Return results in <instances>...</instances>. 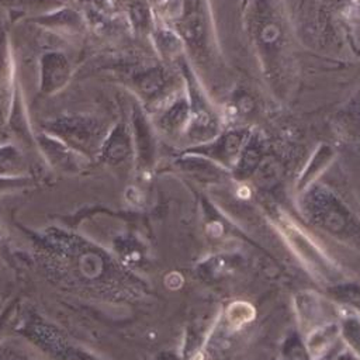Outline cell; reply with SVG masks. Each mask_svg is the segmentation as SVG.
<instances>
[{"instance_id":"obj_1","label":"cell","mask_w":360,"mask_h":360,"mask_svg":"<svg viewBox=\"0 0 360 360\" xmlns=\"http://www.w3.org/2000/svg\"><path fill=\"white\" fill-rule=\"evenodd\" d=\"M45 132L60 139L79 153H96L101 150L105 139L103 124L91 115H63L45 124Z\"/></svg>"},{"instance_id":"obj_2","label":"cell","mask_w":360,"mask_h":360,"mask_svg":"<svg viewBox=\"0 0 360 360\" xmlns=\"http://www.w3.org/2000/svg\"><path fill=\"white\" fill-rule=\"evenodd\" d=\"M72 65L60 51H46L39 56V91L52 96L60 91L70 80Z\"/></svg>"},{"instance_id":"obj_3","label":"cell","mask_w":360,"mask_h":360,"mask_svg":"<svg viewBox=\"0 0 360 360\" xmlns=\"http://www.w3.org/2000/svg\"><path fill=\"white\" fill-rule=\"evenodd\" d=\"M13 56L8 37L4 30H0V108L7 107L15 96L13 84Z\"/></svg>"},{"instance_id":"obj_4","label":"cell","mask_w":360,"mask_h":360,"mask_svg":"<svg viewBox=\"0 0 360 360\" xmlns=\"http://www.w3.org/2000/svg\"><path fill=\"white\" fill-rule=\"evenodd\" d=\"M129 152V136L122 124H117L107 135L101 145L100 153L110 160L118 162L122 160Z\"/></svg>"},{"instance_id":"obj_5","label":"cell","mask_w":360,"mask_h":360,"mask_svg":"<svg viewBox=\"0 0 360 360\" xmlns=\"http://www.w3.org/2000/svg\"><path fill=\"white\" fill-rule=\"evenodd\" d=\"M111 4L122 8L127 13L129 22L135 30L145 31L150 25V10L146 0H110Z\"/></svg>"},{"instance_id":"obj_6","label":"cell","mask_w":360,"mask_h":360,"mask_svg":"<svg viewBox=\"0 0 360 360\" xmlns=\"http://www.w3.org/2000/svg\"><path fill=\"white\" fill-rule=\"evenodd\" d=\"M24 167V158L14 145L0 146V174L15 176Z\"/></svg>"},{"instance_id":"obj_7","label":"cell","mask_w":360,"mask_h":360,"mask_svg":"<svg viewBox=\"0 0 360 360\" xmlns=\"http://www.w3.org/2000/svg\"><path fill=\"white\" fill-rule=\"evenodd\" d=\"M0 360H30L25 356H21V353L14 352L13 349H1L0 350Z\"/></svg>"}]
</instances>
